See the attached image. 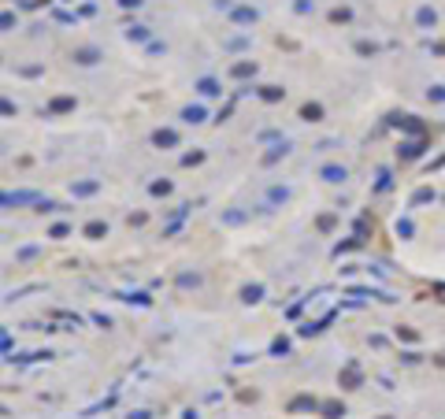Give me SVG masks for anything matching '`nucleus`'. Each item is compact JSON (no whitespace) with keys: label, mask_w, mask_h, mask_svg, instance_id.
Masks as SVG:
<instances>
[{"label":"nucleus","mask_w":445,"mask_h":419,"mask_svg":"<svg viewBox=\"0 0 445 419\" xmlns=\"http://www.w3.org/2000/svg\"><path fill=\"white\" fill-rule=\"evenodd\" d=\"M156 145H174V134H167V130H160V134H156Z\"/></svg>","instance_id":"f257e3e1"},{"label":"nucleus","mask_w":445,"mask_h":419,"mask_svg":"<svg viewBox=\"0 0 445 419\" xmlns=\"http://www.w3.org/2000/svg\"><path fill=\"white\" fill-rule=\"evenodd\" d=\"M4 26H11V15H0V30H4Z\"/></svg>","instance_id":"f03ea898"}]
</instances>
